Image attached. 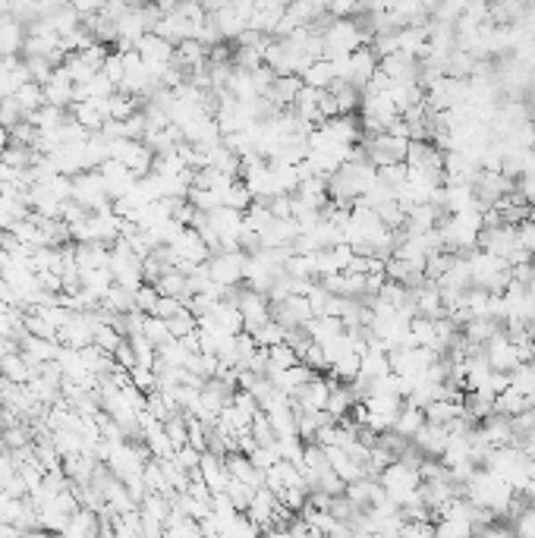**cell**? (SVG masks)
Listing matches in <instances>:
<instances>
[{
	"label": "cell",
	"mask_w": 535,
	"mask_h": 538,
	"mask_svg": "<svg viewBox=\"0 0 535 538\" xmlns=\"http://www.w3.org/2000/svg\"><path fill=\"white\" fill-rule=\"evenodd\" d=\"M463 494H466L475 507H482V510L504 517V513L510 510V504H514L516 492L510 488V482H504V478L495 476L491 469H475L473 478L463 485Z\"/></svg>",
	"instance_id": "6da1fadb"
},
{
	"label": "cell",
	"mask_w": 535,
	"mask_h": 538,
	"mask_svg": "<svg viewBox=\"0 0 535 538\" xmlns=\"http://www.w3.org/2000/svg\"><path fill=\"white\" fill-rule=\"evenodd\" d=\"M325 35V57H343V54H353L356 47L366 45V29L347 16V20H331L328 26L321 29Z\"/></svg>",
	"instance_id": "7a4b0ae2"
},
{
	"label": "cell",
	"mask_w": 535,
	"mask_h": 538,
	"mask_svg": "<svg viewBox=\"0 0 535 538\" xmlns=\"http://www.w3.org/2000/svg\"><path fill=\"white\" fill-rule=\"evenodd\" d=\"M246 261H249V252H243V249H221V252H214L205 265H208V274L221 286H240L243 274H246Z\"/></svg>",
	"instance_id": "3957f363"
},
{
	"label": "cell",
	"mask_w": 535,
	"mask_h": 538,
	"mask_svg": "<svg viewBox=\"0 0 535 538\" xmlns=\"http://www.w3.org/2000/svg\"><path fill=\"white\" fill-rule=\"evenodd\" d=\"M366 154L374 167H384V164H394V161H403L407 158V148H409V139L403 136H394V133H378V136H368L366 142Z\"/></svg>",
	"instance_id": "277c9868"
},
{
	"label": "cell",
	"mask_w": 535,
	"mask_h": 538,
	"mask_svg": "<svg viewBox=\"0 0 535 538\" xmlns=\"http://www.w3.org/2000/svg\"><path fill=\"white\" fill-rule=\"evenodd\" d=\"M208 227L218 233L221 249H240V233H243V211L230 205H218L208 211Z\"/></svg>",
	"instance_id": "5b68a950"
},
{
	"label": "cell",
	"mask_w": 535,
	"mask_h": 538,
	"mask_svg": "<svg viewBox=\"0 0 535 538\" xmlns=\"http://www.w3.org/2000/svg\"><path fill=\"white\" fill-rule=\"evenodd\" d=\"M117 41L114 47L117 51H129V47H136V41L142 38L145 32H152V26H148V16H145V7H127L120 16H117Z\"/></svg>",
	"instance_id": "8992f818"
},
{
	"label": "cell",
	"mask_w": 535,
	"mask_h": 538,
	"mask_svg": "<svg viewBox=\"0 0 535 538\" xmlns=\"http://www.w3.org/2000/svg\"><path fill=\"white\" fill-rule=\"evenodd\" d=\"M73 199L79 202L82 208L95 211L101 205H111L107 199V189H104V179H101L98 170H82L73 177Z\"/></svg>",
	"instance_id": "52a82bcc"
},
{
	"label": "cell",
	"mask_w": 535,
	"mask_h": 538,
	"mask_svg": "<svg viewBox=\"0 0 535 538\" xmlns=\"http://www.w3.org/2000/svg\"><path fill=\"white\" fill-rule=\"evenodd\" d=\"M95 170L101 173V179H104V189H107V199L111 202H117V199H123V195L133 189V183L139 177H136L133 170H129L127 164H120L117 158H107V161H101Z\"/></svg>",
	"instance_id": "ba28073f"
},
{
	"label": "cell",
	"mask_w": 535,
	"mask_h": 538,
	"mask_svg": "<svg viewBox=\"0 0 535 538\" xmlns=\"http://www.w3.org/2000/svg\"><path fill=\"white\" fill-rule=\"evenodd\" d=\"M520 246V233H516L514 224H495V227H482L479 233V249L491 255H501V259H510V252Z\"/></svg>",
	"instance_id": "9c48e42d"
},
{
	"label": "cell",
	"mask_w": 535,
	"mask_h": 538,
	"mask_svg": "<svg viewBox=\"0 0 535 538\" xmlns=\"http://www.w3.org/2000/svg\"><path fill=\"white\" fill-rule=\"evenodd\" d=\"M277 510H281V501H277V494L271 492V488H268V485L255 488V494H252V501H249L246 513L255 519V523H259V529H261V532H268V529H271V526H275Z\"/></svg>",
	"instance_id": "30bf717a"
},
{
	"label": "cell",
	"mask_w": 535,
	"mask_h": 538,
	"mask_svg": "<svg viewBox=\"0 0 535 538\" xmlns=\"http://www.w3.org/2000/svg\"><path fill=\"white\" fill-rule=\"evenodd\" d=\"M407 167H416V170H441L444 164V152L428 139H409L407 148Z\"/></svg>",
	"instance_id": "8fae6325"
},
{
	"label": "cell",
	"mask_w": 535,
	"mask_h": 538,
	"mask_svg": "<svg viewBox=\"0 0 535 538\" xmlns=\"http://www.w3.org/2000/svg\"><path fill=\"white\" fill-rule=\"evenodd\" d=\"M76 82L70 79V73L63 67L54 70V76L45 82V104H54V107H63L70 111V104L76 101Z\"/></svg>",
	"instance_id": "7c38bea8"
},
{
	"label": "cell",
	"mask_w": 535,
	"mask_h": 538,
	"mask_svg": "<svg viewBox=\"0 0 535 538\" xmlns=\"http://www.w3.org/2000/svg\"><path fill=\"white\" fill-rule=\"evenodd\" d=\"M448 441H450L448 426H438V422H428V418H425V426L413 435V447L425 453V457H441Z\"/></svg>",
	"instance_id": "4fadbf2b"
},
{
	"label": "cell",
	"mask_w": 535,
	"mask_h": 538,
	"mask_svg": "<svg viewBox=\"0 0 535 538\" xmlns=\"http://www.w3.org/2000/svg\"><path fill=\"white\" fill-rule=\"evenodd\" d=\"M268 378L275 381V387L277 391H284L287 397H300V391L302 387L309 385V381L315 378V368H309L306 362H296V366H290V368H281V372H275V375H268Z\"/></svg>",
	"instance_id": "5bb4252c"
},
{
	"label": "cell",
	"mask_w": 535,
	"mask_h": 538,
	"mask_svg": "<svg viewBox=\"0 0 535 538\" xmlns=\"http://www.w3.org/2000/svg\"><path fill=\"white\" fill-rule=\"evenodd\" d=\"M136 51L142 54V60H145V63H174L177 45L164 38V35H158V32H145L139 41H136Z\"/></svg>",
	"instance_id": "9a60e30c"
},
{
	"label": "cell",
	"mask_w": 535,
	"mask_h": 538,
	"mask_svg": "<svg viewBox=\"0 0 535 538\" xmlns=\"http://www.w3.org/2000/svg\"><path fill=\"white\" fill-rule=\"evenodd\" d=\"M20 350L22 356L32 362V366H45V362H54L57 359V350H61V343L57 340H47V337H38V334H22L20 337Z\"/></svg>",
	"instance_id": "2e32d148"
},
{
	"label": "cell",
	"mask_w": 535,
	"mask_h": 538,
	"mask_svg": "<svg viewBox=\"0 0 535 538\" xmlns=\"http://www.w3.org/2000/svg\"><path fill=\"white\" fill-rule=\"evenodd\" d=\"M199 476H202V482L211 488V494L214 492H227L230 472H227V463H224V457H218V453H211V451L202 453Z\"/></svg>",
	"instance_id": "e0dca14e"
},
{
	"label": "cell",
	"mask_w": 535,
	"mask_h": 538,
	"mask_svg": "<svg viewBox=\"0 0 535 538\" xmlns=\"http://www.w3.org/2000/svg\"><path fill=\"white\" fill-rule=\"evenodd\" d=\"M211 20H214V26H218V32H221L224 38H240V35L249 29V16L236 7L234 0H230V4H224L221 10H211Z\"/></svg>",
	"instance_id": "ac0fdd59"
},
{
	"label": "cell",
	"mask_w": 535,
	"mask_h": 538,
	"mask_svg": "<svg viewBox=\"0 0 535 538\" xmlns=\"http://www.w3.org/2000/svg\"><path fill=\"white\" fill-rule=\"evenodd\" d=\"M26 45V26L16 16H0V57H20Z\"/></svg>",
	"instance_id": "d6986e66"
},
{
	"label": "cell",
	"mask_w": 535,
	"mask_h": 538,
	"mask_svg": "<svg viewBox=\"0 0 535 538\" xmlns=\"http://www.w3.org/2000/svg\"><path fill=\"white\" fill-rule=\"evenodd\" d=\"M309 331V337L315 340V343H331L334 337H341L343 331H347V325H343L341 315H312V319L302 325Z\"/></svg>",
	"instance_id": "ffe728a7"
},
{
	"label": "cell",
	"mask_w": 535,
	"mask_h": 538,
	"mask_svg": "<svg viewBox=\"0 0 535 538\" xmlns=\"http://www.w3.org/2000/svg\"><path fill=\"white\" fill-rule=\"evenodd\" d=\"M22 82H29L26 60L0 57V98H4V95H16V88H20Z\"/></svg>",
	"instance_id": "44dd1931"
},
{
	"label": "cell",
	"mask_w": 535,
	"mask_h": 538,
	"mask_svg": "<svg viewBox=\"0 0 535 538\" xmlns=\"http://www.w3.org/2000/svg\"><path fill=\"white\" fill-rule=\"evenodd\" d=\"M300 79L306 82V86H312V88H331V82L337 79L334 63H331V57H318V60H312V63H309V67L300 73Z\"/></svg>",
	"instance_id": "7402d4cb"
},
{
	"label": "cell",
	"mask_w": 535,
	"mask_h": 538,
	"mask_svg": "<svg viewBox=\"0 0 535 538\" xmlns=\"http://www.w3.org/2000/svg\"><path fill=\"white\" fill-rule=\"evenodd\" d=\"M300 88H302L300 76H293V73H290V76H275V79H271V86H268V98L275 101L277 107H290Z\"/></svg>",
	"instance_id": "603a6c76"
},
{
	"label": "cell",
	"mask_w": 535,
	"mask_h": 538,
	"mask_svg": "<svg viewBox=\"0 0 535 538\" xmlns=\"http://www.w3.org/2000/svg\"><path fill=\"white\" fill-rule=\"evenodd\" d=\"M154 286H158V293H164V296H177V299H183V302H189V296H193V293H189L186 274H183L180 268H168V271L154 280Z\"/></svg>",
	"instance_id": "cb8c5ba5"
},
{
	"label": "cell",
	"mask_w": 535,
	"mask_h": 538,
	"mask_svg": "<svg viewBox=\"0 0 535 538\" xmlns=\"http://www.w3.org/2000/svg\"><path fill=\"white\" fill-rule=\"evenodd\" d=\"M391 372V356L384 350H378V346H368L366 352L359 356V375H366V378H384V375Z\"/></svg>",
	"instance_id": "d4e9b609"
},
{
	"label": "cell",
	"mask_w": 535,
	"mask_h": 538,
	"mask_svg": "<svg viewBox=\"0 0 535 538\" xmlns=\"http://www.w3.org/2000/svg\"><path fill=\"white\" fill-rule=\"evenodd\" d=\"M422 426H425V410H419V406H413V403H403V410L397 412L391 428H394L397 435H403V438L413 441V435L419 432Z\"/></svg>",
	"instance_id": "484cf974"
},
{
	"label": "cell",
	"mask_w": 535,
	"mask_h": 538,
	"mask_svg": "<svg viewBox=\"0 0 535 538\" xmlns=\"http://www.w3.org/2000/svg\"><path fill=\"white\" fill-rule=\"evenodd\" d=\"M98 532H101L98 510H92V507H79V510L70 517L63 535H98Z\"/></svg>",
	"instance_id": "4316f807"
},
{
	"label": "cell",
	"mask_w": 535,
	"mask_h": 538,
	"mask_svg": "<svg viewBox=\"0 0 535 538\" xmlns=\"http://www.w3.org/2000/svg\"><path fill=\"white\" fill-rule=\"evenodd\" d=\"M111 286H114V274H111V268H92V271H82V290H86L95 302H101V296H104Z\"/></svg>",
	"instance_id": "83f0119b"
},
{
	"label": "cell",
	"mask_w": 535,
	"mask_h": 538,
	"mask_svg": "<svg viewBox=\"0 0 535 538\" xmlns=\"http://www.w3.org/2000/svg\"><path fill=\"white\" fill-rule=\"evenodd\" d=\"M296 362H302V359H300V352L287 343V340H284V343H277V346H268V375H275V372H281V368L296 366Z\"/></svg>",
	"instance_id": "f1b7e54d"
},
{
	"label": "cell",
	"mask_w": 535,
	"mask_h": 538,
	"mask_svg": "<svg viewBox=\"0 0 535 538\" xmlns=\"http://www.w3.org/2000/svg\"><path fill=\"white\" fill-rule=\"evenodd\" d=\"M16 101H20V107L26 111V117L35 111H41V107H45V86L35 79L22 82V86L16 88Z\"/></svg>",
	"instance_id": "f546056e"
},
{
	"label": "cell",
	"mask_w": 535,
	"mask_h": 538,
	"mask_svg": "<svg viewBox=\"0 0 535 538\" xmlns=\"http://www.w3.org/2000/svg\"><path fill=\"white\" fill-rule=\"evenodd\" d=\"M526 410V393H520L514 385H507L501 393L495 397V412H501V416H520V412Z\"/></svg>",
	"instance_id": "4dcf8cb0"
},
{
	"label": "cell",
	"mask_w": 535,
	"mask_h": 538,
	"mask_svg": "<svg viewBox=\"0 0 535 538\" xmlns=\"http://www.w3.org/2000/svg\"><path fill=\"white\" fill-rule=\"evenodd\" d=\"M249 334H252L255 343L265 346V350H268V346H277V343H284V340H287V327H284L277 319H268L265 325L255 327V331H249Z\"/></svg>",
	"instance_id": "1f68e13d"
},
{
	"label": "cell",
	"mask_w": 535,
	"mask_h": 538,
	"mask_svg": "<svg viewBox=\"0 0 535 538\" xmlns=\"http://www.w3.org/2000/svg\"><path fill=\"white\" fill-rule=\"evenodd\" d=\"M123 337H127V334L117 325H107V321H98V327H95V346H101V350L111 352V356H114L117 346L123 343Z\"/></svg>",
	"instance_id": "d6a6232c"
},
{
	"label": "cell",
	"mask_w": 535,
	"mask_h": 538,
	"mask_svg": "<svg viewBox=\"0 0 535 538\" xmlns=\"http://www.w3.org/2000/svg\"><path fill=\"white\" fill-rule=\"evenodd\" d=\"M67 117H70V113L63 111V107H54V104H45L41 111L29 113V120H32L38 129H57Z\"/></svg>",
	"instance_id": "836d02e7"
},
{
	"label": "cell",
	"mask_w": 535,
	"mask_h": 538,
	"mask_svg": "<svg viewBox=\"0 0 535 538\" xmlns=\"http://www.w3.org/2000/svg\"><path fill=\"white\" fill-rule=\"evenodd\" d=\"M221 205H230V208H236V211H246V208L252 205V193H249V186L243 183L240 177H236L234 183L227 186V193H224Z\"/></svg>",
	"instance_id": "e575fe53"
},
{
	"label": "cell",
	"mask_w": 535,
	"mask_h": 538,
	"mask_svg": "<svg viewBox=\"0 0 535 538\" xmlns=\"http://www.w3.org/2000/svg\"><path fill=\"white\" fill-rule=\"evenodd\" d=\"M20 120H26V111L20 107V101H16V95H4L0 98V127L7 129H13Z\"/></svg>",
	"instance_id": "d590c367"
},
{
	"label": "cell",
	"mask_w": 535,
	"mask_h": 538,
	"mask_svg": "<svg viewBox=\"0 0 535 538\" xmlns=\"http://www.w3.org/2000/svg\"><path fill=\"white\" fill-rule=\"evenodd\" d=\"M378 211V218H382V224L388 227V230H400L403 224H407V211L400 208V202H397V195L394 199H388L384 205H378L374 208Z\"/></svg>",
	"instance_id": "8d00e7d4"
},
{
	"label": "cell",
	"mask_w": 535,
	"mask_h": 538,
	"mask_svg": "<svg viewBox=\"0 0 535 538\" xmlns=\"http://www.w3.org/2000/svg\"><path fill=\"white\" fill-rule=\"evenodd\" d=\"M142 331H145V337L152 340L154 346L168 343V340H174V334H170V325L164 319H158V315L145 312V325H142Z\"/></svg>",
	"instance_id": "74e56055"
},
{
	"label": "cell",
	"mask_w": 535,
	"mask_h": 538,
	"mask_svg": "<svg viewBox=\"0 0 535 538\" xmlns=\"http://www.w3.org/2000/svg\"><path fill=\"white\" fill-rule=\"evenodd\" d=\"M388 199H394V189H391L388 183H382V179L374 177V183H368V189H366V193H362L356 202H362V205H368V208H378V205H384Z\"/></svg>",
	"instance_id": "f35d334b"
},
{
	"label": "cell",
	"mask_w": 535,
	"mask_h": 538,
	"mask_svg": "<svg viewBox=\"0 0 535 538\" xmlns=\"http://www.w3.org/2000/svg\"><path fill=\"white\" fill-rule=\"evenodd\" d=\"M168 325H170V334H174V337H186L189 331H195V327H199V319H195L193 309L183 306L174 319H168Z\"/></svg>",
	"instance_id": "ab89813d"
},
{
	"label": "cell",
	"mask_w": 535,
	"mask_h": 538,
	"mask_svg": "<svg viewBox=\"0 0 535 538\" xmlns=\"http://www.w3.org/2000/svg\"><path fill=\"white\" fill-rule=\"evenodd\" d=\"M252 494H255V488L249 485V482H240V478H230L227 482V498L236 510H246L249 501H252Z\"/></svg>",
	"instance_id": "60d3db41"
},
{
	"label": "cell",
	"mask_w": 535,
	"mask_h": 538,
	"mask_svg": "<svg viewBox=\"0 0 535 538\" xmlns=\"http://www.w3.org/2000/svg\"><path fill=\"white\" fill-rule=\"evenodd\" d=\"M26 60V70H29V79H35V82H41L45 86L47 79L54 76V60L51 57H22Z\"/></svg>",
	"instance_id": "b9f144b4"
},
{
	"label": "cell",
	"mask_w": 535,
	"mask_h": 538,
	"mask_svg": "<svg viewBox=\"0 0 535 538\" xmlns=\"http://www.w3.org/2000/svg\"><path fill=\"white\" fill-rule=\"evenodd\" d=\"M407 161H394V164H384V167H378V179L382 183H388L391 189L397 193V186H403V179H407Z\"/></svg>",
	"instance_id": "7bdbcfd3"
},
{
	"label": "cell",
	"mask_w": 535,
	"mask_h": 538,
	"mask_svg": "<svg viewBox=\"0 0 535 538\" xmlns=\"http://www.w3.org/2000/svg\"><path fill=\"white\" fill-rule=\"evenodd\" d=\"M287 274H290V277L312 280V277H315L312 255H300V252H293V255H290V259H287Z\"/></svg>",
	"instance_id": "ee69618b"
},
{
	"label": "cell",
	"mask_w": 535,
	"mask_h": 538,
	"mask_svg": "<svg viewBox=\"0 0 535 538\" xmlns=\"http://www.w3.org/2000/svg\"><path fill=\"white\" fill-rule=\"evenodd\" d=\"M101 73L114 82V86H120L123 82V51H107L104 63H101Z\"/></svg>",
	"instance_id": "f6af8a7d"
},
{
	"label": "cell",
	"mask_w": 535,
	"mask_h": 538,
	"mask_svg": "<svg viewBox=\"0 0 535 538\" xmlns=\"http://www.w3.org/2000/svg\"><path fill=\"white\" fill-rule=\"evenodd\" d=\"M186 306V302H183V299H177V296H164V293H160L158 296V302H154V309H152V315H158V319H174L177 312H180V309Z\"/></svg>",
	"instance_id": "bcb514c9"
},
{
	"label": "cell",
	"mask_w": 535,
	"mask_h": 538,
	"mask_svg": "<svg viewBox=\"0 0 535 538\" xmlns=\"http://www.w3.org/2000/svg\"><path fill=\"white\" fill-rule=\"evenodd\" d=\"M158 296H160V293H158V286H154V284H148V280H145V284H142L139 290L133 293V299H136V309H139V312H152V309H154V302H158Z\"/></svg>",
	"instance_id": "7dc6e473"
},
{
	"label": "cell",
	"mask_w": 535,
	"mask_h": 538,
	"mask_svg": "<svg viewBox=\"0 0 535 538\" xmlns=\"http://www.w3.org/2000/svg\"><path fill=\"white\" fill-rule=\"evenodd\" d=\"M249 459H252V463L259 466L261 472H268V469H271V466L277 463V459H281V453H277V447H275V444H271V447H261V444H259L252 453H249Z\"/></svg>",
	"instance_id": "c3c4849f"
},
{
	"label": "cell",
	"mask_w": 535,
	"mask_h": 538,
	"mask_svg": "<svg viewBox=\"0 0 535 538\" xmlns=\"http://www.w3.org/2000/svg\"><path fill=\"white\" fill-rule=\"evenodd\" d=\"M362 10V0H328V16L334 20H347V16H356Z\"/></svg>",
	"instance_id": "681fc988"
},
{
	"label": "cell",
	"mask_w": 535,
	"mask_h": 538,
	"mask_svg": "<svg viewBox=\"0 0 535 538\" xmlns=\"http://www.w3.org/2000/svg\"><path fill=\"white\" fill-rule=\"evenodd\" d=\"M516 193H520V199L526 202L529 208H535V173H523V177L516 179Z\"/></svg>",
	"instance_id": "f907efd6"
},
{
	"label": "cell",
	"mask_w": 535,
	"mask_h": 538,
	"mask_svg": "<svg viewBox=\"0 0 535 538\" xmlns=\"http://www.w3.org/2000/svg\"><path fill=\"white\" fill-rule=\"evenodd\" d=\"M516 233H520V246L529 249V252L535 255V220H523L520 227H516Z\"/></svg>",
	"instance_id": "816d5d0a"
},
{
	"label": "cell",
	"mask_w": 535,
	"mask_h": 538,
	"mask_svg": "<svg viewBox=\"0 0 535 538\" xmlns=\"http://www.w3.org/2000/svg\"><path fill=\"white\" fill-rule=\"evenodd\" d=\"M7 145H10V133H7L4 127H0V152H4Z\"/></svg>",
	"instance_id": "f5cc1de1"
},
{
	"label": "cell",
	"mask_w": 535,
	"mask_h": 538,
	"mask_svg": "<svg viewBox=\"0 0 535 538\" xmlns=\"http://www.w3.org/2000/svg\"><path fill=\"white\" fill-rule=\"evenodd\" d=\"M4 494H7V485H4V478H0V498H4Z\"/></svg>",
	"instance_id": "db71d44e"
}]
</instances>
